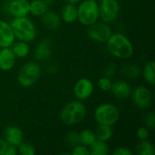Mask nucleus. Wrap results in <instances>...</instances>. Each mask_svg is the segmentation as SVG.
<instances>
[{
  "label": "nucleus",
  "instance_id": "f257e3e1",
  "mask_svg": "<svg viewBox=\"0 0 155 155\" xmlns=\"http://www.w3.org/2000/svg\"><path fill=\"white\" fill-rule=\"evenodd\" d=\"M109 53L119 59H129L134 55V48L129 38L122 33L112 34L106 42Z\"/></svg>",
  "mask_w": 155,
  "mask_h": 155
},
{
  "label": "nucleus",
  "instance_id": "f03ea898",
  "mask_svg": "<svg viewBox=\"0 0 155 155\" xmlns=\"http://www.w3.org/2000/svg\"><path fill=\"white\" fill-rule=\"evenodd\" d=\"M9 24L12 27L15 38L19 41L30 43L35 39L36 27L30 18L26 16L13 17Z\"/></svg>",
  "mask_w": 155,
  "mask_h": 155
},
{
  "label": "nucleus",
  "instance_id": "7ed1b4c3",
  "mask_svg": "<svg viewBox=\"0 0 155 155\" xmlns=\"http://www.w3.org/2000/svg\"><path fill=\"white\" fill-rule=\"evenodd\" d=\"M86 107L80 100H74L66 104L60 112L62 122L67 125H74L83 122L86 116Z\"/></svg>",
  "mask_w": 155,
  "mask_h": 155
},
{
  "label": "nucleus",
  "instance_id": "20e7f679",
  "mask_svg": "<svg viewBox=\"0 0 155 155\" xmlns=\"http://www.w3.org/2000/svg\"><path fill=\"white\" fill-rule=\"evenodd\" d=\"M42 68L37 62L30 61L23 64L17 74V82L23 87L34 85L40 78Z\"/></svg>",
  "mask_w": 155,
  "mask_h": 155
},
{
  "label": "nucleus",
  "instance_id": "39448f33",
  "mask_svg": "<svg viewBox=\"0 0 155 155\" xmlns=\"http://www.w3.org/2000/svg\"><path fill=\"white\" fill-rule=\"evenodd\" d=\"M94 117L98 124L113 126L120 119V111L113 104L105 103L100 104L94 113Z\"/></svg>",
  "mask_w": 155,
  "mask_h": 155
},
{
  "label": "nucleus",
  "instance_id": "423d86ee",
  "mask_svg": "<svg viewBox=\"0 0 155 155\" xmlns=\"http://www.w3.org/2000/svg\"><path fill=\"white\" fill-rule=\"evenodd\" d=\"M99 5L96 1L83 0L77 6V20L84 25L89 26L98 21Z\"/></svg>",
  "mask_w": 155,
  "mask_h": 155
},
{
  "label": "nucleus",
  "instance_id": "0eeeda50",
  "mask_svg": "<svg viewBox=\"0 0 155 155\" xmlns=\"http://www.w3.org/2000/svg\"><path fill=\"white\" fill-rule=\"evenodd\" d=\"M99 17L107 24L114 23L120 14V5L117 0H101Z\"/></svg>",
  "mask_w": 155,
  "mask_h": 155
},
{
  "label": "nucleus",
  "instance_id": "6e6552de",
  "mask_svg": "<svg viewBox=\"0 0 155 155\" xmlns=\"http://www.w3.org/2000/svg\"><path fill=\"white\" fill-rule=\"evenodd\" d=\"M112 34L113 31L109 24L103 21H96L93 25H89L87 29V35L90 39L97 43H106Z\"/></svg>",
  "mask_w": 155,
  "mask_h": 155
},
{
  "label": "nucleus",
  "instance_id": "1a4fd4ad",
  "mask_svg": "<svg viewBox=\"0 0 155 155\" xmlns=\"http://www.w3.org/2000/svg\"><path fill=\"white\" fill-rule=\"evenodd\" d=\"M134 104L139 109L144 110L152 104V93L148 87L144 85H139L132 91L131 94Z\"/></svg>",
  "mask_w": 155,
  "mask_h": 155
},
{
  "label": "nucleus",
  "instance_id": "9d476101",
  "mask_svg": "<svg viewBox=\"0 0 155 155\" xmlns=\"http://www.w3.org/2000/svg\"><path fill=\"white\" fill-rule=\"evenodd\" d=\"M28 0H8L5 4V11L13 17L26 16L29 14Z\"/></svg>",
  "mask_w": 155,
  "mask_h": 155
},
{
  "label": "nucleus",
  "instance_id": "9b49d317",
  "mask_svg": "<svg viewBox=\"0 0 155 155\" xmlns=\"http://www.w3.org/2000/svg\"><path fill=\"white\" fill-rule=\"evenodd\" d=\"M94 84L88 78L79 79L74 86V94L77 100L85 101L89 99L94 93Z\"/></svg>",
  "mask_w": 155,
  "mask_h": 155
},
{
  "label": "nucleus",
  "instance_id": "f8f14e48",
  "mask_svg": "<svg viewBox=\"0 0 155 155\" xmlns=\"http://www.w3.org/2000/svg\"><path fill=\"white\" fill-rule=\"evenodd\" d=\"M4 139L8 144L17 147L24 142V134L18 126L8 125L4 131Z\"/></svg>",
  "mask_w": 155,
  "mask_h": 155
},
{
  "label": "nucleus",
  "instance_id": "ddd939ff",
  "mask_svg": "<svg viewBox=\"0 0 155 155\" xmlns=\"http://www.w3.org/2000/svg\"><path fill=\"white\" fill-rule=\"evenodd\" d=\"M52 55V42L45 38L42 40L34 51V57L37 62H45Z\"/></svg>",
  "mask_w": 155,
  "mask_h": 155
},
{
  "label": "nucleus",
  "instance_id": "4468645a",
  "mask_svg": "<svg viewBox=\"0 0 155 155\" xmlns=\"http://www.w3.org/2000/svg\"><path fill=\"white\" fill-rule=\"evenodd\" d=\"M15 39L10 24L0 19V48L10 47L15 42Z\"/></svg>",
  "mask_w": 155,
  "mask_h": 155
},
{
  "label": "nucleus",
  "instance_id": "2eb2a0df",
  "mask_svg": "<svg viewBox=\"0 0 155 155\" xmlns=\"http://www.w3.org/2000/svg\"><path fill=\"white\" fill-rule=\"evenodd\" d=\"M41 22L45 29L50 31H54L60 28L62 24V19L57 13L47 10L41 16Z\"/></svg>",
  "mask_w": 155,
  "mask_h": 155
},
{
  "label": "nucleus",
  "instance_id": "dca6fc26",
  "mask_svg": "<svg viewBox=\"0 0 155 155\" xmlns=\"http://www.w3.org/2000/svg\"><path fill=\"white\" fill-rule=\"evenodd\" d=\"M114 96L117 99L124 100L131 96L132 94V87L131 85L124 80H119L114 83H113L112 88L110 90Z\"/></svg>",
  "mask_w": 155,
  "mask_h": 155
},
{
  "label": "nucleus",
  "instance_id": "f3484780",
  "mask_svg": "<svg viewBox=\"0 0 155 155\" xmlns=\"http://www.w3.org/2000/svg\"><path fill=\"white\" fill-rule=\"evenodd\" d=\"M15 55L11 47H4L0 50V70L10 71L15 64Z\"/></svg>",
  "mask_w": 155,
  "mask_h": 155
},
{
  "label": "nucleus",
  "instance_id": "a211bd4d",
  "mask_svg": "<svg viewBox=\"0 0 155 155\" xmlns=\"http://www.w3.org/2000/svg\"><path fill=\"white\" fill-rule=\"evenodd\" d=\"M61 19L67 24L75 22L77 20V6L74 4L66 3L61 10Z\"/></svg>",
  "mask_w": 155,
  "mask_h": 155
},
{
  "label": "nucleus",
  "instance_id": "6ab92c4d",
  "mask_svg": "<svg viewBox=\"0 0 155 155\" xmlns=\"http://www.w3.org/2000/svg\"><path fill=\"white\" fill-rule=\"evenodd\" d=\"M10 47L16 58H25L30 53V46H29L28 43L24 42V41L18 40V42H16V43L14 42Z\"/></svg>",
  "mask_w": 155,
  "mask_h": 155
},
{
  "label": "nucleus",
  "instance_id": "aec40b11",
  "mask_svg": "<svg viewBox=\"0 0 155 155\" xmlns=\"http://www.w3.org/2000/svg\"><path fill=\"white\" fill-rule=\"evenodd\" d=\"M95 136L97 140L107 142L109 141L114 134V130L112 126L105 125V124H98L95 131H94Z\"/></svg>",
  "mask_w": 155,
  "mask_h": 155
},
{
  "label": "nucleus",
  "instance_id": "412c9836",
  "mask_svg": "<svg viewBox=\"0 0 155 155\" xmlns=\"http://www.w3.org/2000/svg\"><path fill=\"white\" fill-rule=\"evenodd\" d=\"M48 10V5L43 0H33L29 5V14L34 16H42Z\"/></svg>",
  "mask_w": 155,
  "mask_h": 155
},
{
  "label": "nucleus",
  "instance_id": "4be33fe9",
  "mask_svg": "<svg viewBox=\"0 0 155 155\" xmlns=\"http://www.w3.org/2000/svg\"><path fill=\"white\" fill-rule=\"evenodd\" d=\"M89 151L91 155H107L109 153V147L106 142L96 139L90 146Z\"/></svg>",
  "mask_w": 155,
  "mask_h": 155
},
{
  "label": "nucleus",
  "instance_id": "5701e85b",
  "mask_svg": "<svg viewBox=\"0 0 155 155\" xmlns=\"http://www.w3.org/2000/svg\"><path fill=\"white\" fill-rule=\"evenodd\" d=\"M143 79L150 84L153 85L155 83V64L153 61L148 62L143 69Z\"/></svg>",
  "mask_w": 155,
  "mask_h": 155
},
{
  "label": "nucleus",
  "instance_id": "b1692460",
  "mask_svg": "<svg viewBox=\"0 0 155 155\" xmlns=\"http://www.w3.org/2000/svg\"><path fill=\"white\" fill-rule=\"evenodd\" d=\"M121 72L125 77L135 79V78H138L141 74V67L136 64H129L124 65L122 68Z\"/></svg>",
  "mask_w": 155,
  "mask_h": 155
},
{
  "label": "nucleus",
  "instance_id": "393cba45",
  "mask_svg": "<svg viewBox=\"0 0 155 155\" xmlns=\"http://www.w3.org/2000/svg\"><path fill=\"white\" fill-rule=\"evenodd\" d=\"M79 139H80V144L90 147L96 140V136L94 131L89 129H84L79 133Z\"/></svg>",
  "mask_w": 155,
  "mask_h": 155
},
{
  "label": "nucleus",
  "instance_id": "a878e982",
  "mask_svg": "<svg viewBox=\"0 0 155 155\" xmlns=\"http://www.w3.org/2000/svg\"><path fill=\"white\" fill-rule=\"evenodd\" d=\"M136 150L139 155H153L155 153L154 146L151 142L148 141V139L140 141Z\"/></svg>",
  "mask_w": 155,
  "mask_h": 155
},
{
  "label": "nucleus",
  "instance_id": "bb28decb",
  "mask_svg": "<svg viewBox=\"0 0 155 155\" xmlns=\"http://www.w3.org/2000/svg\"><path fill=\"white\" fill-rule=\"evenodd\" d=\"M18 153L21 155H35V148L27 143L23 142L21 144H19L18 146Z\"/></svg>",
  "mask_w": 155,
  "mask_h": 155
},
{
  "label": "nucleus",
  "instance_id": "cd10ccee",
  "mask_svg": "<svg viewBox=\"0 0 155 155\" xmlns=\"http://www.w3.org/2000/svg\"><path fill=\"white\" fill-rule=\"evenodd\" d=\"M66 143L73 148L77 144H80V139H79V133L76 131H71L66 134Z\"/></svg>",
  "mask_w": 155,
  "mask_h": 155
},
{
  "label": "nucleus",
  "instance_id": "c85d7f7f",
  "mask_svg": "<svg viewBox=\"0 0 155 155\" xmlns=\"http://www.w3.org/2000/svg\"><path fill=\"white\" fill-rule=\"evenodd\" d=\"M112 85H113V82L110 77L104 75L98 80V87L100 90L104 92H109L112 88Z\"/></svg>",
  "mask_w": 155,
  "mask_h": 155
},
{
  "label": "nucleus",
  "instance_id": "c756f323",
  "mask_svg": "<svg viewBox=\"0 0 155 155\" xmlns=\"http://www.w3.org/2000/svg\"><path fill=\"white\" fill-rule=\"evenodd\" d=\"M73 155H90V151L87 146H84L83 144H77L74 147H73L72 151Z\"/></svg>",
  "mask_w": 155,
  "mask_h": 155
},
{
  "label": "nucleus",
  "instance_id": "7c9ffc66",
  "mask_svg": "<svg viewBox=\"0 0 155 155\" xmlns=\"http://www.w3.org/2000/svg\"><path fill=\"white\" fill-rule=\"evenodd\" d=\"M145 126L149 130H154L155 128V115L153 113H149L144 119Z\"/></svg>",
  "mask_w": 155,
  "mask_h": 155
},
{
  "label": "nucleus",
  "instance_id": "2f4dec72",
  "mask_svg": "<svg viewBox=\"0 0 155 155\" xmlns=\"http://www.w3.org/2000/svg\"><path fill=\"white\" fill-rule=\"evenodd\" d=\"M136 135H137V138L140 141L147 140L149 138V129H147L146 127H143V126L139 127L137 129Z\"/></svg>",
  "mask_w": 155,
  "mask_h": 155
},
{
  "label": "nucleus",
  "instance_id": "473e14b6",
  "mask_svg": "<svg viewBox=\"0 0 155 155\" xmlns=\"http://www.w3.org/2000/svg\"><path fill=\"white\" fill-rule=\"evenodd\" d=\"M116 73V65L114 63H110L109 64H107L105 66V68L104 69V76H107V77H112Z\"/></svg>",
  "mask_w": 155,
  "mask_h": 155
},
{
  "label": "nucleus",
  "instance_id": "72a5a7b5",
  "mask_svg": "<svg viewBox=\"0 0 155 155\" xmlns=\"http://www.w3.org/2000/svg\"><path fill=\"white\" fill-rule=\"evenodd\" d=\"M114 155H133V152L127 147H117L114 153Z\"/></svg>",
  "mask_w": 155,
  "mask_h": 155
},
{
  "label": "nucleus",
  "instance_id": "f704fd0d",
  "mask_svg": "<svg viewBox=\"0 0 155 155\" xmlns=\"http://www.w3.org/2000/svg\"><path fill=\"white\" fill-rule=\"evenodd\" d=\"M16 153H17V147L11 145V144H8L4 155H15Z\"/></svg>",
  "mask_w": 155,
  "mask_h": 155
},
{
  "label": "nucleus",
  "instance_id": "c9c22d12",
  "mask_svg": "<svg viewBox=\"0 0 155 155\" xmlns=\"http://www.w3.org/2000/svg\"><path fill=\"white\" fill-rule=\"evenodd\" d=\"M7 145H8V143L5 142V140L0 138V155L5 154V152L7 148Z\"/></svg>",
  "mask_w": 155,
  "mask_h": 155
},
{
  "label": "nucleus",
  "instance_id": "e433bc0d",
  "mask_svg": "<svg viewBox=\"0 0 155 155\" xmlns=\"http://www.w3.org/2000/svg\"><path fill=\"white\" fill-rule=\"evenodd\" d=\"M57 69H58V67H57L56 64H49L48 67H47V72H48V74H55V73L57 72Z\"/></svg>",
  "mask_w": 155,
  "mask_h": 155
},
{
  "label": "nucleus",
  "instance_id": "4c0bfd02",
  "mask_svg": "<svg viewBox=\"0 0 155 155\" xmlns=\"http://www.w3.org/2000/svg\"><path fill=\"white\" fill-rule=\"evenodd\" d=\"M83 0H65L66 3H70V4H74V5H76L80 2H82Z\"/></svg>",
  "mask_w": 155,
  "mask_h": 155
},
{
  "label": "nucleus",
  "instance_id": "58836bf2",
  "mask_svg": "<svg viewBox=\"0 0 155 155\" xmlns=\"http://www.w3.org/2000/svg\"><path fill=\"white\" fill-rule=\"evenodd\" d=\"M43 1H44V2L48 5V6H49V5H52L54 3V1H55V0H43Z\"/></svg>",
  "mask_w": 155,
  "mask_h": 155
},
{
  "label": "nucleus",
  "instance_id": "ea45409f",
  "mask_svg": "<svg viewBox=\"0 0 155 155\" xmlns=\"http://www.w3.org/2000/svg\"><path fill=\"white\" fill-rule=\"evenodd\" d=\"M93 1H96V2H97V0H93Z\"/></svg>",
  "mask_w": 155,
  "mask_h": 155
},
{
  "label": "nucleus",
  "instance_id": "a19ab883",
  "mask_svg": "<svg viewBox=\"0 0 155 155\" xmlns=\"http://www.w3.org/2000/svg\"><path fill=\"white\" fill-rule=\"evenodd\" d=\"M99 1H101V0H99Z\"/></svg>",
  "mask_w": 155,
  "mask_h": 155
}]
</instances>
